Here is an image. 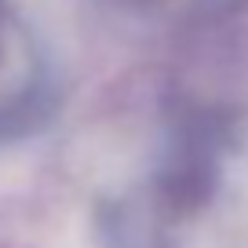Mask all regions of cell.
Segmentation results:
<instances>
[{"label":"cell","mask_w":248,"mask_h":248,"mask_svg":"<svg viewBox=\"0 0 248 248\" xmlns=\"http://www.w3.org/2000/svg\"><path fill=\"white\" fill-rule=\"evenodd\" d=\"M216 186V171H212V157L201 142L179 150V157H171V164L161 175V194L168 197V204L175 208H194Z\"/></svg>","instance_id":"obj_1"}]
</instances>
